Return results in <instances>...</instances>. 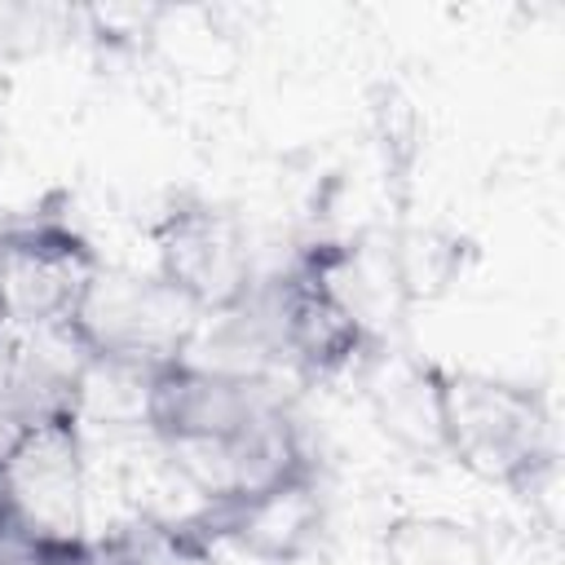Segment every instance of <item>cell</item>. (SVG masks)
<instances>
[{
	"label": "cell",
	"instance_id": "1",
	"mask_svg": "<svg viewBox=\"0 0 565 565\" xmlns=\"http://www.w3.org/2000/svg\"><path fill=\"white\" fill-rule=\"evenodd\" d=\"M437 424L446 459L516 494H534L556 468L552 406L534 384L437 366Z\"/></svg>",
	"mask_w": 565,
	"mask_h": 565
},
{
	"label": "cell",
	"instance_id": "2",
	"mask_svg": "<svg viewBox=\"0 0 565 565\" xmlns=\"http://www.w3.org/2000/svg\"><path fill=\"white\" fill-rule=\"evenodd\" d=\"M199 313L159 278L132 269H97L88 291L62 331L93 358L132 375H146L159 362L185 358V340Z\"/></svg>",
	"mask_w": 565,
	"mask_h": 565
},
{
	"label": "cell",
	"instance_id": "3",
	"mask_svg": "<svg viewBox=\"0 0 565 565\" xmlns=\"http://www.w3.org/2000/svg\"><path fill=\"white\" fill-rule=\"evenodd\" d=\"M0 486L18 530L75 539L84 530L79 406L57 402L26 415L0 446Z\"/></svg>",
	"mask_w": 565,
	"mask_h": 565
},
{
	"label": "cell",
	"instance_id": "4",
	"mask_svg": "<svg viewBox=\"0 0 565 565\" xmlns=\"http://www.w3.org/2000/svg\"><path fill=\"white\" fill-rule=\"evenodd\" d=\"M154 274L194 313H234L252 296V247L243 221L212 199H177L154 221Z\"/></svg>",
	"mask_w": 565,
	"mask_h": 565
},
{
	"label": "cell",
	"instance_id": "5",
	"mask_svg": "<svg viewBox=\"0 0 565 565\" xmlns=\"http://www.w3.org/2000/svg\"><path fill=\"white\" fill-rule=\"evenodd\" d=\"M194 521L212 534V543H230L260 565H296L313 552L327 525L318 468L305 455L256 486L207 499Z\"/></svg>",
	"mask_w": 565,
	"mask_h": 565
},
{
	"label": "cell",
	"instance_id": "6",
	"mask_svg": "<svg viewBox=\"0 0 565 565\" xmlns=\"http://www.w3.org/2000/svg\"><path fill=\"white\" fill-rule=\"evenodd\" d=\"M0 256H4V305L18 322L62 327L93 274L102 269L88 238L57 212L0 221Z\"/></svg>",
	"mask_w": 565,
	"mask_h": 565
},
{
	"label": "cell",
	"instance_id": "7",
	"mask_svg": "<svg viewBox=\"0 0 565 565\" xmlns=\"http://www.w3.org/2000/svg\"><path fill=\"white\" fill-rule=\"evenodd\" d=\"M274 322H278L282 349L309 375H335V371L353 366L371 344L366 318L340 287L335 252H327V247L300 256L282 274L278 291H274Z\"/></svg>",
	"mask_w": 565,
	"mask_h": 565
},
{
	"label": "cell",
	"instance_id": "8",
	"mask_svg": "<svg viewBox=\"0 0 565 565\" xmlns=\"http://www.w3.org/2000/svg\"><path fill=\"white\" fill-rule=\"evenodd\" d=\"M371 406L380 428L419 455H441V424H437V362L402 358L380 371L371 384Z\"/></svg>",
	"mask_w": 565,
	"mask_h": 565
},
{
	"label": "cell",
	"instance_id": "9",
	"mask_svg": "<svg viewBox=\"0 0 565 565\" xmlns=\"http://www.w3.org/2000/svg\"><path fill=\"white\" fill-rule=\"evenodd\" d=\"M468 256H472L468 238H459V234H450L441 225H411V221H402L393 243H388L393 291L406 305L437 300V296H446L459 282Z\"/></svg>",
	"mask_w": 565,
	"mask_h": 565
},
{
	"label": "cell",
	"instance_id": "10",
	"mask_svg": "<svg viewBox=\"0 0 565 565\" xmlns=\"http://www.w3.org/2000/svg\"><path fill=\"white\" fill-rule=\"evenodd\" d=\"M97 565H221L212 534L185 516H132L93 543Z\"/></svg>",
	"mask_w": 565,
	"mask_h": 565
},
{
	"label": "cell",
	"instance_id": "11",
	"mask_svg": "<svg viewBox=\"0 0 565 565\" xmlns=\"http://www.w3.org/2000/svg\"><path fill=\"white\" fill-rule=\"evenodd\" d=\"M384 565H494L490 543L472 521L441 512H402L380 534Z\"/></svg>",
	"mask_w": 565,
	"mask_h": 565
},
{
	"label": "cell",
	"instance_id": "12",
	"mask_svg": "<svg viewBox=\"0 0 565 565\" xmlns=\"http://www.w3.org/2000/svg\"><path fill=\"white\" fill-rule=\"evenodd\" d=\"M375 119H380V141H384V159H388L393 181H411L406 172L419 159V115H415V106L402 93L384 88V97L375 106Z\"/></svg>",
	"mask_w": 565,
	"mask_h": 565
},
{
	"label": "cell",
	"instance_id": "13",
	"mask_svg": "<svg viewBox=\"0 0 565 565\" xmlns=\"http://www.w3.org/2000/svg\"><path fill=\"white\" fill-rule=\"evenodd\" d=\"M18 530V521H13V508H9V494H4V486H0V543L9 539Z\"/></svg>",
	"mask_w": 565,
	"mask_h": 565
}]
</instances>
